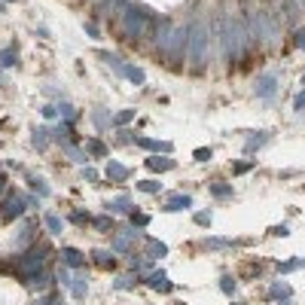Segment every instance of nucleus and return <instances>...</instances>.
Segmentation results:
<instances>
[{"mask_svg":"<svg viewBox=\"0 0 305 305\" xmlns=\"http://www.w3.org/2000/svg\"><path fill=\"white\" fill-rule=\"evenodd\" d=\"M10 64H16V49H4V52H0V67H10Z\"/></svg>","mask_w":305,"mask_h":305,"instance_id":"obj_27","label":"nucleus"},{"mask_svg":"<svg viewBox=\"0 0 305 305\" xmlns=\"http://www.w3.org/2000/svg\"><path fill=\"white\" fill-rule=\"evenodd\" d=\"M146 284H149L152 290H162V293H171V290H174V284H171V281L165 278V272H152Z\"/></svg>","mask_w":305,"mask_h":305,"instance_id":"obj_8","label":"nucleus"},{"mask_svg":"<svg viewBox=\"0 0 305 305\" xmlns=\"http://www.w3.org/2000/svg\"><path fill=\"white\" fill-rule=\"evenodd\" d=\"M302 107H305V92H299L296 101H293V110H302Z\"/></svg>","mask_w":305,"mask_h":305,"instance_id":"obj_42","label":"nucleus"},{"mask_svg":"<svg viewBox=\"0 0 305 305\" xmlns=\"http://www.w3.org/2000/svg\"><path fill=\"white\" fill-rule=\"evenodd\" d=\"M265 140H269V134H265V131H259V137H250L247 140V152H253V149H259Z\"/></svg>","mask_w":305,"mask_h":305,"instance_id":"obj_26","label":"nucleus"},{"mask_svg":"<svg viewBox=\"0 0 305 305\" xmlns=\"http://www.w3.org/2000/svg\"><path fill=\"white\" fill-rule=\"evenodd\" d=\"M46 253H49V247H31L25 256H19V275L31 284L37 275H40L43 272V265H46Z\"/></svg>","mask_w":305,"mask_h":305,"instance_id":"obj_4","label":"nucleus"},{"mask_svg":"<svg viewBox=\"0 0 305 305\" xmlns=\"http://www.w3.org/2000/svg\"><path fill=\"white\" fill-rule=\"evenodd\" d=\"M149 25H152L149 13H146V10H137V7H128V10L122 13V22H119V28H122V34L128 37V40H137V37H146Z\"/></svg>","mask_w":305,"mask_h":305,"instance_id":"obj_3","label":"nucleus"},{"mask_svg":"<svg viewBox=\"0 0 305 305\" xmlns=\"http://www.w3.org/2000/svg\"><path fill=\"white\" fill-rule=\"evenodd\" d=\"M25 205H31V199H25V196H10V199H7V205H4V217H7V220L22 217Z\"/></svg>","mask_w":305,"mask_h":305,"instance_id":"obj_7","label":"nucleus"},{"mask_svg":"<svg viewBox=\"0 0 305 305\" xmlns=\"http://www.w3.org/2000/svg\"><path fill=\"white\" fill-rule=\"evenodd\" d=\"M302 83H305V73H302Z\"/></svg>","mask_w":305,"mask_h":305,"instance_id":"obj_48","label":"nucleus"},{"mask_svg":"<svg viewBox=\"0 0 305 305\" xmlns=\"http://www.w3.org/2000/svg\"><path fill=\"white\" fill-rule=\"evenodd\" d=\"M28 183H31V186H34V189H37V193H40V196H49V186H46V183H43L40 177H28Z\"/></svg>","mask_w":305,"mask_h":305,"instance_id":"obj_28","label":"nucleus"},{"mask_svg":"<svg viewBox=\"0 0 305 305\" xmlns=\"http://www.w3.org/2000/svg\"><path fill=\"white\" fill-rule=\"evenodd\" d=\"M37 305H61V302H58L55 296H43V299H40V302H37Z\"/></svg>","mask_w":305,"mask_h":305,"instance_id":"obj_44","label":"nucleus"},{"mask_svg":"<svg viewBox=\"0 0 305 305\" xmlns=\"http://www.w3.org/2000/svg\"><path fill=\"white\" fill-rule=\"evenodd\" d=\"M196 223H199V226H208V223H211V211H199V214H196Z\"/></svg>","mask_w":305,"mask_h":305,"instance_id":"obj_33","label":"nucleus"},{"mask_svg":"<svg viewBox=\"0 0 305 305\" xmlns=\"http://www.w3.org/2000/svg\"><path fill=\"white\" fill-rule=\"evenodd\" d=\"M296 46H305V31H299V34H296Z\"/></svg>","mask_w":305,"mask_h":305,"instance_id":"obj_46","label":"nucleus"},{"mask_svg":"<svg viewBox=\"0 0 305 305\" xmlns=\"http://www.w3.org/2000/svg\"><path fill=\"white\" fill-rule=\"evenodd\" d=\"M131 116H134V113H131V110H125V113H119V116H116V125H122V122H128Z\"/></svg>","mask_w":305,"mask_h":305,"instance_id":"obj_43","label":"nucleus"},{"mask_svg":"<svg viewBox=\"0 0 305 305\" xmlns=\"http://www.w3.org/2000/svg\"><path fill=\"white\" fill-rule=\"evenodd\" d=\"M220 37H223V55L232 61L238 52H241V46H244V31L238 28V22H229V19H223L220 22Z\"/></svg>","mask_w":305,"mask_h":305,"instance_id":"obj_5","label":"nucleus"},{"mask_svg":"<svg viewBox=\"0 0 305 305\" xmlns=\"http://www.w3.org/2000/svg\"><path fill=\"white\" fill-rule=\"evenodd\" d=\"M86 149L92 152V156H107V146H104L101 140H95V137H92V140H86Z\"/></svg>","mask_w":305,"mask_h":305,"instance_id":"obj_23","label":"nucleus"},{"mask_svg":"<svg viewBox=\"0 0 305 305\" xmlns=\"http://www.w3.org/2000/svg\"><path fill=\"white\" fill-rule=\"evenodd\" d=\"M186 208H193V199L189 196H168L165 211H186Z\"/></svg>","mask_w":305,"mask_h":305,"instance_id":"obj_9","label":"nucleus"},{"mask_svg":"<svg viewBox=\"0 0 305 305\" xmlns=\"http://www.w3.org/2000/svg\"><path fill=\"white\" fill-rule=\"evenodd\" d=\"M55 113H58V107H43V116H46V119H52Z\"/></svg>","mask_w":305,"mask_h":305,"instance_id":"obj_45","label":"nucleus"},{"mask_svg":"<svg viewBox=\"0 0 305 305\" xmlns=\"http://www.w3.org/2000/svg\"><path fill=\"white\" fill-rule=\"evenodd\" d=\"M229 244H232L229 238H208V247H211V250H223V247H229Z\"/></svg>","mask_w":305,"mask_h":305,"instance_id":"obj_30","label":"nucleus"},{"mask_svg":"<svg viewBox=\"0 0 305 305\" xmlns=\"http://www.w3.org/2000/svg\"><path fill=\"white\" fill-rule=\"evenodd\" d=\"M189 61H193V67H205L208 61V52H211V31L208 25H193L189 28Z\"/></svg>","mask_w":305,"mask_h":305,"instance_id":"obj_2","label":"nucleus"},{"mask_svg":"<svg viewBox=\"0 0 305 305\" xmlns=\"http://www.w3.org/2000/svg\"><path fill=\"white\" fill-rule=\"evenodd\" d=\"M137 189H140V193H159L162 183H156V180H140V183H137Z\"/></svg>","mask_w":305,"mask_h":305,"instance_id":"obj_25","label":"nucleus"},{"mask_svg":"<svg viewBox=\"0 0 305 305\" xmlns=\"http://www.w3.org/2000/svg\"><path fill=\"white\" fill-rule=\"evenodd\" d=\"M92 223H95V229H101V232H107V229H110V220L107 217H95Z\"/></svg>","mask_w":305,"mask_h":305,"instance_id":"obj_32","label":"nucleus"},{"mask_svg":"<svg viewBox=\"0 0 305 305\" xmlns=\"http://www.w3.org/2000/svg\"><path fill=\"white\" fill-rule=\"evenodd\" d=\"M122 7H125V0H104V4H101V13L110 16V13H116V10H122Z\"/></svg>","mask_w":305,"mask_h":305,"instance_id":"obj_22","label":"nucleus"},{"mask_svg":"<svg viewBox=\"0 0 305 305\" xmlns=\"http://www.w3.org/2000/svg\"><path fill=\"white\" fill-rule=\"evenodd\" d=\"M183 46H189V31L186 28H177V25H168V22L156 25V49L162 55L177 61V58H183Z\"/></svg>","mask_w":305,"mask_h":305,"instance_id":"obj_1","label":"nucleus"},{"mask_svg":"<svg viewBox=\"0 0 305 305\" xmlns=\"http://www.w3.org/2000/svg\"><path fill=\"white\" fill-rule=\"evenodd\" d=\"M235 287H238V284H235V278H232V275H223V278H220V290H223L226 296H232V293H235Z\"/></svg>","mask_w":305,"mask_h":305,"instance_id":"obj_21","label":"nucleus"},{"mask_svg":"<svg viewBox=\"0 0 305 305\" xmlns=\"http://www.w3.org/2000/svg\"><path fill=\"white\" fill-rule=\"evenodd\" d=\"M146 165H149L152 171H168V168H174L171 159H159V156H156V159H146Z\"/></svg>","mask_w":305,"mask_h":305,"instance_id":"obj_18","label":"nucleus"},{"mask_svg":"<svg viewBox=\"0 0 305 305\" xmlns=\"http://www.w3.org/2000/svg\"><path fill=\"white\" fill-rule=\"evenodd\" d=\"M272 235H281V238H284V235H290V229L281 223V226H275V229H272Z\"/></svg>","mask_w":305,"mask_h":305,"instance_id":"obj_40","label":"nucleus"},{"mask_svg":"<svg viewBox=\"0 0 305 305\" xmlns=\"http://www.w3.org/2000/svg\"><path fill=\"white\" fill-rule=\"evenodd\" d=\"M0 10H4V4H0Z\"/></svg>","mask_w":305,"mask_h":305,"instance_id":"obj_49","label":"nucleus"},{"mask_svg":"<svg viewBox=\"0 0 305 305\" xmlns=\"http://www.w3.org/2000/svg\"><path fill=\"white\" fill-rule=\"evenodd\" d=\"M146 253H149V256H165L168 247H165L162 241H152V238H149V241H146Z\"/></svg>","mask_w":305,"mask_h":305,"instance_id":"obj_17","label":"nucleus"},{"mask_svg":"<svg viewBox=\"0 0 305 305\" xmlns=\"http://www.w3.org/2000/svg\"><path fill=\"white\" fill-rule=\"evenodd\" d=\"M305 265V259H290V262H278V272L281 275H287V272H296V269H302Z\"/></svg>","mask_w":305,"mask_h":305,"instance_id":"obj_20","label":"nucleus"},{"mask_svg":"<svg viewBox=\"0 0 305 305\" xmlns=\"http://www.w3.org/2000/svg\"><path fill=\"white\" fill-rule=\"evenodd\" d=\"M61 256H64V262L70 265V269H80V265H83V253L76 250V247H64Z\"/></svg>","mask_w":305,"mask_h":305,"instance_id":"obj_10","label":"nucleus"},{"mask_svg":"<svg viewBox=\"0 0 305 305\" xmlns=\"http://www.w3.org/2000/svg\"><path fill=\"white\" fill-rule=\"evenodd\" d=\"M70 220L83 226V223H89V214H83V211H73V214H70Z\"/></svg>","mask_w":305,"mask_h":305,"instance_id":"obj_36","label":"nucleus"},{"mask_svg":"<svg viewBox=\"0 0 305 305\" xmlns=\"http://www.w3.org/2000/svg\"><path fill=\"white\" fill-rule=\"evenodd\" d=\"M58 110H61V113H64V119H76V110H73V107H70V104H61V107H58Z\"/></svg>","mask_w":305,"mask_h":305,"instance_id":"obj_35","label":"nucleus"},{"mask_svg":"<svg viewBox=\"0 0 305 305\" xmlns=\"http://www.w3.org/2000/svg\"><path fill=\"white\" fill-rule=\"evenodd\" d=\"M107 177H110V180H116V183H122V180L128 177V168L119 165V162H110V165H107Z\"/></svg>","mask_w":305,"mask_h":305,"instance_id":"obj_11","label":"nucleus"},{"mask_svg":"<svg viewBox=\"0 0 305 305\" xmlns=\"http://www.w3.org/2000/svg\"><path fill=\"white\" fill-rule=\"evenodd\" d=\"M250 168H253V162H238V165H235L232 171H235V174H247Z\"/></svg>","mask_w":305,"mask_h":305,"instance_id":"obj_37","label":"nucleus"},{"mask_svg":"<svg viewBox=\"0 0 305 305\" xmlns=\"http://www.w3.org/2000/svg\"><path fill=\"white\" fill-rule=\"evenodd\" d=\"M58 281H61V284H64V287H70V284H73V278H70V275H67V272H64V269H61V272H58Z\"/></svg>","mask_w":305,"mask_h":305,"instance_id":"obj_41","label":"nucleus"},{"mask_svg":"<svg viewBox=\"0 0 305 305\" xmlns=\"http://www.w3.org/2000/svg\"><path fill=\"white\" fill-rule=\"evenodd\" d=\"M107 208H110L113 214H128V211H131V202H128L125 196H119V199H113V202H110Z\"/></svg>","mask_w":305,"mask_h":305,"instance_id":"obj_13","label":"nucleus"},{"mask_svg":"<svg viewBox=\"0 0 305 305\" xmlns=\"http://www.w3.org/2000/svg\"><path fill=\"white\" fill-rule=\"evenodd\" d=\"M211 196H214V199H229V196H232V186H226V183H211Z\"/></svg>","mask_w":305,"mask_h":305,"instance_id":"obj_16","label":"nucleus"},{"mask_svg":"<svg viewBox=\"0 0 305 305\" xmlns=\"http://www.w3.org/2000/svg\"><path fill=\"white\" fill-rule=\"evenodd\" d=\"M196 159H199V162H208V159H211V149H205V146L196 149Z\"/></svg>","mask_w":305,"mask_h":305,"instance_id":"obj_39","label":"nucleus"},{"mask_svg":"<svg viewBox=\"0 0 305 305\" xmlns=\"http://www.w3.org/2000/svg\"><path fill=\"white\" fill-rule=\"evenodd\" d=\"M281 305H293V302H290V299H284V302H281Z\"/></svg>","mask_w":305,"mask_h":305,"instance_id":"obj_47","label":"nucleus"},{"mask_svg":"<svg viewBox=\"0 0 305 305\" xmlns=\"http://www.w3.org/2000/svg\"><path fill=\"white\" fill-rule=\"evenodd\" d=\"M92 256H95V262L101 265V269H107V265H113V253H110V250H95Z\"/></svg>","mask_w":305,"mask_h":305,"instance_id":"obj_19","label":"nucleus"},{"mask_svg":"<svg viewBox=\"0 0 305 305\" xmlns=\"http://www.w3.org/2000/svg\"><path fill=\"white\" fill-rule=\"evenodd\" d=\"M46 229H49L52 235H61V229H64L61 217H58V214H46Z\"/></svg>","mask_w":305,"mask_h":305,"instance_id":"obj_15","label":"nucleus"},{"mask_svg":"<svg viewBox=\"0 0 305 305\" xmlns=\"http://www.w3.org/2000/svg\"><path fill=\"white\" fill-rule=\"evenodd\" d=\"M122 73L128 76V80H131V83H137V86H143V70H140V67H125Z\"/></svg>","mask_w":305,"mask_h":305,"instance_id":"obj_24","label":"nucleus"},{"mask_svg":"<svg viewBox=\"0 0 305 305\" xmlns=\"http://www.w3.org/2000/svg\"><path fill=\"white\" fill-rule=\"evenodd\" d=\"M131 223H134V226H146L149 217H146V214H131Z\"/></svg>","mask_w":305,"mask_h":305,"instance_id":"obj_38","label":"nucleus"},{"mask_svg":"<svg viewBox=\"0 0 305 305\" xmlns=\"http://www.w3.org/2000/svg\"><path fill=\"white\" fill-rule=\"evenodd\" d=\"M104 61H107V64H113V67H116L119 73L125 70V64H122V58H119V55H110V52H104Z\"/></svg>","mask_w":305,"mask_h":305,"instance_id":"obj_29","label":"nucleus"},{"mask_svg":"<svg viewBox=\"0 0 305 305\" xmlns=\"http://www.w3.org/2000/svg\"><path fill=\"white\" fill-rule=\"evenodd\" d=\"M256 95L259 98H265V101H269V98H275V92H278V76L275 73H262L259 76V80H256Z\"/></svg>","mask_w":305,"mask_h":305,"instance_id":"obj_6","label":"nucleus"},{"mask_svg":"<svg viewBox=\"0 0 305 305\" xmlns=\"http://www.w3.org/2000/svg\"><path fill=\"white\" fill-rule=\"evenodd\" d=\"M86 290H89L86 278H83V275H76V278H73V284H70V293H73L76 299H83V296H86Z\"/></svg>","mask_w":305,"mask_h":305,"instance_id":"obj_14","label":"nucleus"},{"mask_svg":"<svg viewBox=\"0 0 305 305\" xmlns=\"http://www.w3.org/2000/svg\"><path fill=\"white\" fill-rule=\"evenodd\" d=\"M290 284H284V281H275L272 287H269V299H290Z\"/></svg>","mask_w":305,"mask_h":305,"instance_id":"obj_12","label":"nucleus"},{"mask_svg":"<svg viewBox=\"0 0 305 305\" xmlns=\"http://www.w3.org/2000/svg\"><path fill=\"white\" fill-rule=\"evenodd\" d=\"M131 284H134V281H131L128 275H122V278H116V290H128Z\"/></svg>","mask_w":305,"mask_h":305,"instance_id":"obj_34","label":"nucleus"},{"mask_svg":"<svg viewBox=\"0 0 305 305\" xmlns=\"http://www.w3.org/2000/svg\"><path fill=\"white\" fill-rule=\"evenodd\" d=\"M46 134H49L46 128H37V131H34V146H46V140H49Z\"/></svg>","mask_w":305,"mask_h":305,"instance_id":"obj_31","label":"nucleus"}]
</instances>
